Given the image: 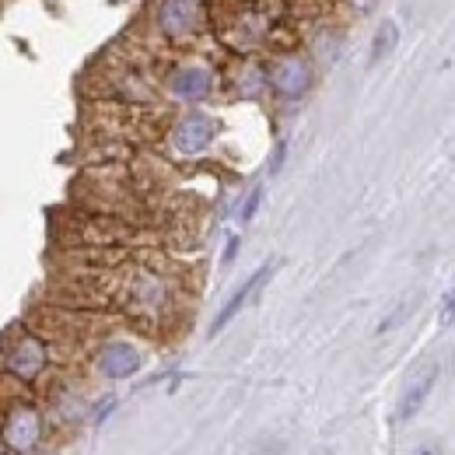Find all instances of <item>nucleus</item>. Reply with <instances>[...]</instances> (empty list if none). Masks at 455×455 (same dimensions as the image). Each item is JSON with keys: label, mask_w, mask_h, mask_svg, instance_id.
Segmentation results:
<instances>
[{"label": "nucleus", "mask_w": 455, "mask_h": 455, "mask_svg": "<svg viewBox=\"0 0 455 455\" xmlns=\"http://www.w3.org/2000/svg\"><path fill=\"white\" fill-rule=\"evenodd\" d=\"M259 200H263V189H252V196L245 200V211H242V221H252L256 211H259Z\"/></svg>", "instance_id": "nucleus-11"}, {"label": "nucleus", "mask_w": 455, "mask_h": 455, "mask_svg": "<svg viewBox=\"0 0 455 455\" xmlns=\"http://www.w3.org/2000/svg\"><path fill=\"white\" fill-rule=\"evenodd\" d=\"M39 431H43V424H39L36 410L21 406V410H14V413L7 417V424H4V442H7L14 452H32L36 442H39Z\"/></svg>", "instance_id": "nucleus-4"}, {"label": "nucleus", "mask_w": 455, "mask_h": 455, "mask_svg": "<svg viewBox=\"0 0 455 455\" xmlns=\"http://www.w3.org/2000/svg\"><path fill=\"white\" fill-rule=\"evenodd\" d=\"M99 368H102V375H109V379H130V375H137V368H140V354H137V347H130V343H109V347H102V354H99Z\"/></svg>", "instance_id": "nucleus-8"}, {"label": "nucleus", "mask_w": 455, "mask_h": 455, "mask_svg": "<svg viewBox=\"0 0 455 455\" xmlns=\"http://www.w3.org/2000/svg\"><path fill=\"white\" fill-rule=\"evenodd\" d=\"M270 274H274V263H263V267H259V270H256V274H252L245 284H242L238 291H235V294H231V298H228V305L221 308V312H218V319L211 323V337H214V333H221L228 323H231V319H235V315H238V312L249 305V298H252L259 287L270 281Z\"/></svg>", "instance_id": "nucleus-5"}, {"label": "nucleus", "mask_w": 455, "mask_h": 455, "mask_svg": "<svg viewBox=\"0 0 455 455\" xmlns=\"http://www.w3.org/2000/svg\"><path fill=\"white\" fill-rule=\"evenodd\" d=\"M7 364H11V371L18 379H36L43 371V364H46V347L39 340H32V337H25V340H18V347L11 350Z\"/></svg>", "instance_id": "nucleus-9"}, {"label": "nucleus", "mask_w": 455, "mask_h": 455, "mask_svg": "<svg viewBox=\"0 0 455 455\" xmlns=\"http://www.w3.org/2000/svg\"><path fill=\"white\" fill-rule=\"evenodd\" d=\"M438 375H442V368H438V364H427V368L410 382V389L403 393V399H399V406H396L399 424H403V420H410V417H417V410L424 406V399L431 396V389L438 386Z\"/></svg>", "instance_id": "nucleus-7"}, {"label": "nucleus", "mask_w": 455, "mask_h": 455, "mask_svg": "<svg viewBox=\"0 0 455 455\" xmlns=\"http://www.w3.org/2000/svg\"><path fill=\"white\" fill-rule=\"evenodd\" d=\"M214 133H218V126H214L211 116L193 113V116H186V119H179V126H175V133H172V144H175L179 155H200V151L211 148Z\"/></svg>", "instance_id": "nucleus-1"}, {"label": "nucleus", "mask_w": 455, "mask_h": 455, "mask_svg": "<svg viewBox=\"0 0 455 455\" xmlns=\"http://www.w3.org/2000/svg\"><path fill=\"white\" fill-rule=\"evenodd\" d=\"M169 88H172V95L182 99V102H200V99L211 95L214 77H211L207 67H179V70L172 74Z\"/></svg>", "instance_id": "nucleus-6"}, {"label": "nucleus", "mask_w": 455, "mask_h": 455, "mask_svg": "<svg viewBox=\"0 0 455 455\" xmlns=\"http://www.w3.org/2000/svg\"><path fill=\"white\" fill-rule=\"evenodd\" d=\"M270 84H274L284 99H298V95H305L308 84H312V67L298 57H284L270 70Z\"/></svg>", "instance_id": "nucleus-3"}, {"label": "nucleus", "mask_w": 455, "mask_h": 455, "mask_svg": "<svg viewBox=\"0 0 455 455\" xmlns=\"http://www.w3.org/2000/svg\"><path fill=\"white\" fill-rule=\"evenodd\" d=\"M410 455H442V452H438V445H417Z\"/></svg>", "instance_id": "nucleus-12"}, {"label": "nucleus", "mask_w": 455, "mask_h": 455, "mask_svg": "<svg viewBox=\"0 0 455 455\" xmlns=\"http://www.w3.org/2000/svg\"><path fill=\"white\" fill-rule=\"evenodd\" d=\"M200 18H204V0H165L162 14H158L165 36H189V32H196Z\"/></svg>", "instance_id": "nucleus-2"}, {"label": "nucleus", "mask_w": 455, "mask_h": 455, "mask_svg": "<svg viewBox=\"0 0 455 455\" xmlns=\"http://www.w3.org/2000/svg\"><path fill=\"white\" fill-rule=\"evenodd\" d=\"M399 32H396V21H382L379 25V32H375V46H371V63H379V60H386L393 53V46H396Z\"/></svg>", "instance_id": "nucleus-10"}]
</instances>
